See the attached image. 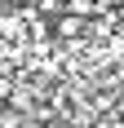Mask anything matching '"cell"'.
<instances>
[{
    "mask_svg": "<svg viewBox=\"0 0 124 128\" xmlns=\"http://www.w3.org/2000/svg\"><path fill=\"white\" fill-rule=\"evenodd\" d=\"M84 31H89V18H80V13H58V18H53V36L58 40H71L75 44Z\"/></svg>",
    "mask_w": 124,
    "mask_h": 128,
    "instance_id": "obj_1",
    "label": "cell"
},
{
    "mask_svg": "<svg viewBox=\"0 0 124 128\" xmlns=\"http://www.w3.org/2000/svg\"><path fill=\"white\" fill-rule=\"evenodd\" d=\"M0 128H22V106H5L0 110Z\"/></svg>",
    "mask_w": 124,
    "mask_h": 128,
    "instance_id": "obj_2",
    "label": "cell"
},
{
    "mask_svg": "<svg viewBox=\"0 0 124 128\" xmlns=\"http://www.w3.org/2000/svg\"><path fill=\"white\" fill-rule=\"evenodd\" d=\"M13 93H18V88H13V80L0 75V102H13Z\"/></svg>",
    "mask_w": 124,
    "mask_h": 128,
    "instance_id": "obj_3",
    "label": "cell"
},
{
    "mask_svg": "<svg viewBox=\"0 0 124 128\" xmlns=\"http://www.w3.org/2000/svg\"><path fill=\"white\" fill-rule=\"evenodd\" d=\"M93 128H115V124H111V119H102V124H93Z\"/></svg>",
    "mask_w": 124,
    "mask_h": 128,
    "instance_id": "obj_4",
    "label": "cell"
},
{
    "mask_svg": "<svg viewBox=\"0 0 124 128\" xmlns=\"http://www.w3.org/2000/svg\"><path fill=\"white\" fill-rule=\"evenodd\" d=\"M0 110H5V102H0Z\"/></svg>",
    "mask_w": 124,
    "mask_h": 128,
    "instance_id": "obj_5",
    "label": "cell"
}]
</instances>
